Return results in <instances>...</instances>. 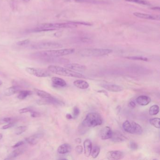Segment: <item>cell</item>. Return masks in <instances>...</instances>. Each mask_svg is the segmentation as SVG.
Masks as SVG:
<instances>
[{
  "instance_id": "cell-1",
  "label": "cell",
  "mask_w": 160,
  "mask_h": 160,
  "mask_svg": "<svg viewBox=\"0 0 160 160\" xmlns=\"http://www.w3.org/2000/svg\"><path fill=\"white\" fill-rule=\"evenodd\" d=\"M75 52L74 48H65L57 50H49L42 51L34 54V56L37 58L46 59L47 58H56L60 56L71 55Z\"/></svg>"
},
{
  "instance_id": "cell-2",
  "label": "cell",
  "mask_w": 160,
  "mask_h": 160,
  "mask_svg": "<svg viewBox=\"0 0 160 160\" xmlns=\"http://www.w3.org/2000/svg\"><path fill=\"white\" fill-rule=\"evenodd\" d=\"M47 69L51 72L63 76L77 77V78H85V76L80 73L72 71L71 69H68L66 68L62 67L60 66L50 65L48 66Z\"/></svg>"
},
{
  "instance_id": "cell-3",
  "label": "cell",
  "mask_w": 160,
  "mask_h": 160,
  "mask_svg": "<svg viewBox=\"0 0 160 160\" xmlns=\"http://www.w3.org/2000/svg\"><path fill=\"white\" fill-rule=\"evenodd\" d=\"M77 25L74 22L64 23H45L39 25L34 30V31H51L60 28H72L76 27Z\"/></svg>"
},
{
  "instance_id": "cell-4",
  "label": "cell",
  "mask_w": 160,
  "mask_h": 160,
  "mask_svg": "<svg viewBox=\"0 0 160 160\" xmlns=\"http://www.w3.org/2000/svg\"><path fill=\"white\" fill-rule=\"evenodd\" d=\"M103 123V119L101 115L96 112L89 113L82 122V125L86 127H95L101 126Z\"/></svg>"
},
{
  "instance_id": "cell-5",
  "label": "cell",
  "mask_w": 160,
  "mask_h": 160,
  "mask_svg": "<svg viewBox=\"0 0 160 160\" xmlns=\"http://www.w3.org/2000/svg\"><path fill=\"white\" fill-rule=\"evenodd\" d=\"M112 52V49L109 48H86L81 50L80 54L83 56L98 57L105 56Z\"/></svg>"
},
{
  "instance_id": "cell-6",
  "label": "cell",
  "mask_w": 160,
  "mask_h": 160,
  "mask_svg": "<svg viewBox=\"0 0 160 160\" xmlns=\"http://www.w3.org/2000/svg\"><path fill=\"white\" fill-rule=\"evenodd\" d=\"M123 130L128 133L132 134L141 135L143 133V129L142 127L133 121L126 120L123 122Z\"/></svg>"
},
{
  "instance_id": "cell-7",
  "label": "cell",
  "mask_w": 160,
  "mask_h": 160,
  "mask_svg": "<svg viewBox=\"0 0 160 160\" xmlns=\"http://www.w3.org/2000/svg\"><path fill=\"white\" fill-rule=\"evenodd\" d=\"M62 47V45L59 43L55 42H42L34 44L31 48L35 49H55Z\"/></svg>"
},
{
  "instance_id": "cell-8",
  "label": "cell",
  "mask_w": 160,
  "mask_h": 160,
  "mask_svg": "<svg viewBox=\"0 0 160 160\" xmlns=\"http://www.w3.org/2000/svg\"><path fill=\"white\" fill-rule=\"evenodd\" d=\"M26 71L29 74L37 77H45L50 76V74L47 71L42 69L27 67L26 69Z\"/></svg>"
},
{
  "instance_id": "cell-9",
  "label": "cell",
  "mask_w": 160,
  "mask_h": 160,
  "mask_svg": "<svg viewBox=\"0 0 160 160\" xmlns=\"http://www.w3.org/2000/svg\"><path fill=\"white\" fill-rule=\"evenodd\" d=\"M39 105H47L52 104L54 105L64 106V103L62 101L58 100L56 98L52 96L47 98H42L41 100H39L36 102Z\"/></svg>"
},
{
  "instance_id": "cell-10",
  "label": "cell",
  "mask_w": 160,
  "mask_h": 160,
  "mask_svg": "<svg viewBox=\"0 0 160 160\" xmlns=\"http://www.w3.org/2000/svg\"><path fill=\"white\" fill-rule=\"evenodd\" d=\"M106 157L109 160H120L124 158V154L121 151L118 150L109 151L107 153Z\"/></svg>"
},
{
  "instance_id": "cell-11",
  "label": "cell",
  "mask_w": 160,
  "mask_h": 160,
  "mask_svg": "<svg viewBox=\"0 0 160 160\" xmlns=\"http://www.w3.org/2000/svg\"><path fill=\"white\" fill-rule=\"evenodd\" d=\"M43 133H36L28 138H26L25 139V142L31 145H35L38 143L40 139L43 138Z\"/></svg>"
},
{
  "instance_id": "cell-12",
  "label": "cell",
  "mask_w": 160,
  "mask_h": 160,
  "mask_svg": "<svg viewBox=\"0 0 160 160\" xmlns=\"http://www.w3.org/2000/svg\"><path fill=\"white\" fill-rule=\"evenodd\" d=\"M133 14L135 17L142 19L152 20H160V15H152L140 12H134L133 13Z\"/></svg>"
},
{
  "instance_id": "cell-13",
  "label": "cell",
  "mask_w": 160,
  "mask_h": 160,
  "mask_svg": "<svg viewBox=\"0 0 160 160\" xmlns=\"http://www.w3.org/2000/svg\"><path fill=\"white\" fill-rule=\"evenodd\" d=\"M112 132L111 128L109 126H106L101 130L100 133V136L103 140H106L111 139L112 137Z\"/></svg>"
},
{
  "instance_id": "cell-14",
  "label": "cell",
  "mask_w": 160,
  "mask_h": 160,
  "mask_svg": "<svg viewBox=\"0 0 160 160\" xmlns=\"http://www.w3.org/2000/svg\"><path fill=\"white\" fill-rule=\"evenodd\" d=\"M64 67L68 69H71L72 71H77V72L85 71L86 69V67L85 65L73 63L66 64L64 65Z\"/></svg>"
},
{
  "instance_id": "cell-15",
  "label": "cell",
  "mask_w": 160,
  "mask_h": 160,
  "mask_svg": "<svg viewBox=\"0 0 160 160\" xmlns=\"http://www.w3.org/2000/svg\"><path fill=\"white\" fill-rule=\"evenodd\" d=\"M110 139L113 142H124L127 140V139L125 136L122 134L121 132L118 131H115L113 132L112 137Z\"/></svg>"
},
{
  "instance_id": "cell-16",
  "label": "cell",
  "mask_w": 160,
  "mask_h": 160,
  "mask_svg": "<svg viewBox=\"0 0 160 160\" xmlns=\"http://www.w3.org/2000/svg\"><path fill=\"white\" fill-rule=\"evenodd\" d=\"M102 87L106 90L112 92H119L123 91V88L120 85L114 84H106L102 85Z\"/></svg>"
},
{
  "instance_id": "cell-17",
  "label": "cell",
  "mask_w": 160,
  "mask_h": 160,
  "mask_svg": "<svg viewBox=\"0 0 160 160\" xmlns=\"http://www.w3.org/2000/svg\"><path fill=\"white\" fill-rule=\"evenodd\" d=\"M51 81L53 86L56 87H64L67 85V83L64 80L56 77H52Z\"/></svg>"
},
{
  "instance_id": "cell-18",
  "label": "cell",
  "mask_w": 160,
  "mask_h": 160,
  "mask_svg": "<svg viewBox=\"0 0 160 160\" xmlns=\"http://www.w3.org/2000/svg\"><path fill=\"white\" fill-rule=\"evenodd\" d=\"M67 2H77V3H85V4H106L105 1L102 0H66Z\"/></svg>"
},
{
  "instance_id": "cell-19",
  "label": "cell",
  "mask_w": 160,
  "mask_h": 160,
  "mask_svg": "<svg viewBox=\"0 0 160 160\" xmlns=\"http://www.w3.org/2000/svg\"><path fill=\"white\" fill-rule=\"evenodd\" d=\"M72 147L69 144L64 143L60 145L57 149V152L60 154H66L71 152Z\"/></svg>"
},
{
  "instance_id": "cell-20",
  "label": "cell",
  "mask_w": 160,
  "mask_h": 160,
  "mask_svg": "<svg viewBox=\"0 0 160 160\" xmlns=\"http://www.w3.org/2000/svg\"><path fill=\"white\" fill-rule=\"evenodd\" d=\"M151 99L146 95H140L136 99L137 103L141 106H147L150 103Z\"/></svg>"
},
{
  "instance_id": "cell-21",
  "label": "cell",
  "mask_w": 160,
  "mask_h": 160,
  "mask_svg": "<svg viewBox=\"0 0 160 160\" xmlns=\"http://www.w3.org/2000/svg\"><path fill=\"white\" fill-rule=\"evenodd\" d=\"M84 149H85V156H90L91 155V151H92V142L89 139H86L84 142Z\"/></svg>"
},
{
  "instance_id": "cell-22",
  "label": "cell",
  "mask_w": 160,
  "mask_h": 160,
  "mask_svg": "<svg viewBox=\"0 0 160 160\" xmlns=\"http://www.w3.org/2000/svg\"><path fill=\"white\" fill-rule=\"evenodd\" d=\"M14 150L12 152L10 153L9 156L7 157V158H6V160H11V159H14L15 158L17 157L18 156H21L25 152L24 148H18Z\"/></svg>"
},
{
  "instance_id": "cell-23",
  "label": "cell",
  "mask_w": 160,
  "mask_h": 160,
  "mask_svg": "<svg viewBox=\"0 0 160 160\" xmlns=\"http://www.w3.org/2000/svg\"><path fill=\"white\" fill-rule=\"evenodd\" d=\"M73 84L76 87L81 89H86L88 88L89 86L88 83H87L86 81L81 80H75L73 82Z\"/></svg>"
},
{
  "instance_id": "cell-24",
  "label": "cell",
  "mask_w": 160,
  "mask_h": 160,
  "mask_svg": "<svg viewBox=\"0 0 160 160\" xmlns=\"http://www.w3.org/2000/svg\"><path fill=\"white\" fill-rule=\"evenodd\" d=\"M20 91V87L18 86H12L9 87L5 90L4 94L6 96H9L16 94Z\"/></svg>"
},
{
  "instance_id": "cell-25",
  "label": "cell",
  "mask_w": 160,
  "mask_h": 160,
  "mask_svg": "<svg viewBox=\"0 0 160 160\" xmlns=\"http://www.w3.org/2000/svg\"><path fill=\"white\" fill-rule=\"evenodd\" d=\"M32 94V92L28 90H23L19 92L18 98L19 100H24L29 95Z\"/></svg>"
},
{
  "instance_id": "cell-26",
  "label": "cell",
  "mask_w": 160,
  "mask_h": 160,
  "mask_svg": "<svg viewBox=\"0 0 160 160\" xmlns=\"http://www.w3.org/2000/svg\"><path fill=\"white\" fill-rule=\"evenodd\" d=\"M35 92L38 96L42 98H47L52 96V95L50 94L43 90L35 89Z\"/></svg>"
},
{
  "instance_id": "cell-27",
  "label": "cell",
  "mask_w": 160,
  "mask_h": 160,
  "mask_svg": "<svg viewBox=\"0 0 160 160\" xmlns=\"http://www.w3.org/2000/svg\"><path fill=\"white\" fill-rule=\"evenodd\" d=\"M100 148L97 145H95L92 147L91 151V155L93 158H96L97 157L100 153Z\"/></svg>"
},
{
  "instance_id": "cell-28",
  "label": "cell",
  "mask_w": 160,
  "mask_h": 160,
  "mask_svg": "<svg viewBox=\"0 0 160 160\" xmlns=\"http://www.w3.org/2000/svg\"><path fill=\"white\" fill-rule=\"evenodd\" d=\"M160 111L159 107L157 105H153L150 107L149 110V114L151 115H156Z\"/></svg>"
},
{
  "instance_id": "cell-29",
  "label": "cell",
  "mask_w": 160,
  "mask_h": 160,
  "mask_svg": "<svg viewBox=\"0 0 160 160\" xmlns=\"http://www.w3.org/2000/svg\"><path fill=\"white\" fill-rule=\"evenodd\" d=\"M149 123L152 126L159 129L160 128V118H153L150 119Z\"/></svg>"
},
{
  "instance_id": "cell-30",
  "label": "cell",
  "mask_w": 160,
  "mask_h": 160,
  "mask_svg": "<svg viewBox=\"0 0 160 160\" xmlns=\"http://www.w3.org/2000/svg\"><path fill=\"white\" fill-rule=\"evenodd\" d=\"M27 130V127L26 126H20L16 128L15 130V133L16 134L19 135L24 133Z\"/></svg>"
},
{
  "instance_id": "cell-31",
  "label": "cell",
  "mask_w": 160,
  "mask_h": 160,
  "mask_svg": "<svg viewBox=\"0 0 160 160\" xmlns=\"http://www.w3.org/2000/svg\"><path fill=\"white\" fill-rule=\"evenodd\" d=\"M128 2H133L139 4L144 5H149V3L145 0H126Z\"/></svg>"
},
{
  "instance_id": "cell-32",
  "label": "cell",
  "mask_w": 160,
  "mask_h": 160,
  "mask_svg": "<svg viewBox=\"0 0 160 160\" xmlns=\"http://www.w3.org/2000/svg\"><path fill=\"white\" fill-rule=\"evenodd\" d=\"M126 58L129 59L134 60L143 61H148V59L147 57H143V56H128V57H126Z\"/></svg>"
},
{
  "instance_id": "cell-33",
  "label": "cell",
  "mask_w": 160,
  "mask_h": 160,
  "mask_svg": "<svg viewBox=\"0 0 160 160\" xmlns=\"http://www.w3.org/2000/svg\"><path fill=\"white\" fill-rule=\"evenodd\" d=\"M33 109L31 107H25L23 109H20L19 110V113L20 114H23V113H27V112H31L33 111Z\"/></svg>"
},
{
  "instance_id": "cell-34",
  "label": "cell",
  "mask_w": 160,
  "mask_h": 160,
  "mask_svg": "<svg viewBox=\"0 0 160 160\" xmlns=\"http://www.w3.org/2000/svg\"><path fill=\"white\" fill-rule=\"evenodd\" d=\"M30 41L29 39H25V40H21V41H20V42H17V45H18V46H27L30 43Z\"/></svg>"
},
{
  "instance_id": "cell-35",
  "label": "cell",
  "mask_w": 160,
  "mask_h": 160,
  "mask_svg": "<svg viewBox=\"0 0 160 160\" xmlns=\"http://www.w3.org/2000/svg\"><path fill=\"white\" fill-rule=\"evenodd\" d=\"M130 149L132 150H137L138 148V145L134 141H131L130 142Z\"/></svg>"
},
{
  "instance_id": "cell-36",
  "label": "cell",
  "mask_w": 160,
  "mask_h": 160,
  "mask_svg": "<svg viewBox=\"0 0 160 160\" xmlns=\"http://www.w3.org/2000/svg\"><path fill=\"white\" fill-rule=\"evenodd\" d=\"M80 114V110L78 109L77 107H75L73 109V118H77L78 115Z\"/></svg>"
},
{
  "instance_id": "cell-37",
  "label": "cell",
  "mask_w": 160,
  "mask_h": 160,
  "mask_svg": "<svg viewBox=\"0 0 160 160\" xmlns=\"http://www.w3.org/2000/svg\"><path fill=\"white\" fill-rule=\"evenodd\" d=\"M11 118H2L0 119V125L4 124V123H8L11 122Z\"/></svg>"
},
{
  "instance_id": "cell-38",
  "label": "cell",
  "mask_w": 160,
  "mask_h": 160,
  "mask_svg": "<svg viewBox=\"0 0 160 160\" xmlns=\"http://www.w3.org/2000/svg\"><path fill=\"white\" fill-rule=\"evenodd\" d=\"M15 124V123L14 122H10L8 123V124H6L5 126H4L2 127V129H4V130H6V129H9L10 128L12 127L13 126H14Z\"/></svg>"
},
{
  "instance_id": "cell-39",
  "label": "cell",
  "mask_w": 160,
  "mask_h": 160,
  "mask_svg": "<svg viewBox=\"0 0 160 160\" xmlns=\"http://www.w3.org/2000/svg\"><path fill=\"white\" fill-rule=\"evenodd\" d=\"M83 147L80 145H78L75 148V151L78 154H80L82 153L83 152Z\"/></svg>"
},
{
  "instance_id": "cell-40",
  "label": "cell",
  "mask_w": 160,
  "mask_h": 160,
  "mask_svg": "<svg viewBox=\"0 0 160 160\" xmlns=\"http://www.w3.org/2000/svg\"><path fill=\"white\" fill-rule=\"evenodd\" d=\"M31 115L32 118H36L40 116V114L39 112L33 110L31 112Z\"/></svg>"
},
{
  "instance_id": "cell-41",
  "label": "cell",
  "mask_w": 160,
  "mask_h": 160,
  "mask_svg": "<svg viewBox=\"0 0 160 160\" xmlns=\"http://www.w3.org/2000/svg\"><path fill=\"white\" fill-rule=\"evenodd\" d=\"M25 141H23V140H21V141H19L16 144H15L13 146L12 148H18V147H20L21 145H23L25 143Z\"/></svg>"
},
{
  "instance_id": "cell-42",
  "label": "cell",
  "mask_w": 160,
  "mask_h": 160,
  "mask_svg": "<svg viewBox=\"0 0 160 160\" xmlns=\"http://www.w3.org/2000/svg\"><path fill=\"white\" fill-rule=\"evenodd\" d=\"M129 107L131 108H134L136 107V104L133 101H131L129 103Z\"/></svg>"
},
{
  "instance_id": "cell-43",
  "label": "cell",
  "mask_w": 160,
  "mask_h": 160,
  "mask_svg": "<svg viewBox=\"0 0 160 160\" xmlns=\"http://www.w3.org/2000/svg\"><path fill=\"white\" fill-rule=\"evenodd\" d=\"M98 92L99 93H102V94H104L107 97L109 96V95H108V94H107V92L105 91V90H100V91H98Z\"/></svg>"
},
{
  "instance_id": "cell-44",
  "label": "cell",
  "mask_w": 160,
  "mask_h": 160,
  "mask_svg": "<svg viewBox=\"0 0 160 160\" xmlns=\"http://www.w3.org/2000/svg\"><path fill=\"white\" fill-rule=\"evenodd\" d=\"M66 117L68 119H72L73 118V116L69 114H67L66 115Z\"/></svg>"
},
{
  "instance_id": "cell-45",
  "label": "cell",
  "mask_w": 160,
  "mask_h": 160,
  "mask_svg": "<svg viewBox=\"0 0 160 160\" xmlns=\"http://www.w3.org/2000/svg\"><path fill=\"white\" fill-rule=\"evenodd\" d=\"M75 142H76V143H80L81 142V139H77L75 140Z\"/></svg>"
},
{
  "instance_id": "cell-46",
  "label": "cell",
  "mask_w": 160,
  "mask_h": 160,
  "mask_svg": "<svg viewBox=\"0 0 160 160\" xmlns=\"http://www.w3.org/2000/svg\"><path fill=\"white\" fill-rule=\"evenodd\" d=\"M2 138H3V135H2V134L0 133V140H1Z\"/></svg>"
},
{
  "instance_id": "cell-47",
  "label": "cell",
  "mask_w": 160,
  "mask_h": 160,
  "mask_svg": "<svg viewBox=\"0 0 160 160\" xmlns=\"http://www.w3.org/2000/svg\"><path fill=\"white\" fill-rule=\"evenodd\" d=\"M23 1H24V2H29V1H30V0H22Z\"/></svg>"
},
{
  "instance_id": "cell-48",
  "label": "cell",
  "mask_w": 160,
  "mask_h": 160,
  "mask_svg": "<svg viewBox=\"0 0 160 160\" xmlns=\"http://www.w3.org/2000/svg\"><path fill=\"white\" fill-rule=\"evenodd\" d=\"M2 85V82L1 80H0V86H1Z\"/></svg>"
}]
</instances>
